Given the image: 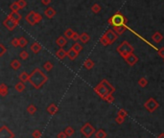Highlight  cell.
Instances as JSON below:
<instances>
[{
	"label": "cell",
	"mask_w": 164,
	"mask_h": 138,
	"mask_svg": "<svg viewBox=\"0 0 164 138\" xmlns=\"http://www.w3.org/2000/svg\"><path fill=\"white\" fill-rule=\"evenodd\" d=\"M94 91L101 99L105 101L108 96L113 95V92L115 91V88L108 80L104 79L102 82H99V84L94 87Z\"/></svg>",
	"instance_id": "cell-1"
},
{
	"label": "cell",
	"mask_w": 164,
	"mask_h": 138,
	"mask_svg": "<svg viewBox=\"0 0 164 138\" xmlns=\"http://www.w3.org/2000/svg\"><path fill=\"white\" fill-rule=\"evenodd\" d=\"M47 80L48 79H47L46 75H45L40 69L36 68L31 73V75H30L29 82H31V84L35 87V88L39 89L47 82Z\"/></svg>",
	"instance_id": "cell-2"
},
{
	"label": "cell",
	"mask_w": 164,
	"mask_h": 138,
	"mask_svg": "<svg viewBox=\"0 0 164 138\" xmlns=\"http://www.w3.org/2000/svg\"><path fill=\"white\" fill-rule=\"evenodd\" d=\"M108 23L112 25V27L115 26H123V25H127L128 19L125 16H123V14L121 12H116L112 16H110L108 19Z\"/></svg>",
	"instance_id": "cell-3"
},
{
	"label": "cell",
	"mask_w": 164,
	"mask_h": 138,
	"mask_svg": "<svg viewBox=\"0 0 164 138\" xmlns=\"http://www.w3.org/2000/svg\"><path fill=\"white\" fill-rule=\"evenodd\" d=\"M133 46H132L128 41H123L119 46L117 47V52L123 59H126L129 55L133 53Z\"/></svg>",
	"instance_id": "cell-4"
},
{
	"label": "cell",
	"mask_w": 164,
	"mask_h": 138,
	"mask_svg": "<svg viewBox=\"0 0 164 138\" xmlns=\"http://www.w3.org/2000/svg\"><path fill=\"white\" fill-rule=\"evenodd\" d=\"M81 133H82L85 138H90L93 134H95L96 129L92 126L90 123H85V124L81 128Z\"/></svg>",
	"instance_id": "cell-5"
},
{
	"label": "cell",
	"mask_w": 164,
	"mask_h": 138,
	"mask_svg": "<svg viewBox=\"0 0 164 138\" xmlns=\"http://www.w3.org/2000/svg\"><path fill=\"white\" fill-rule=\"evenodd\" d=\"M158 107H159V104H158V102L156 101L155 99H154V98H149L144 104V107L149 112L155 111V110L158 109Z\"/></svg>",
	"instance_id": "cell-6"
},
{
	"label": "cell",
	"mask_w": 164,
	"mask_h": 138,
	"mask_svg": "<svg viewBox=\"0 0 164 138\" xmlns=\"http://www.w3.org/2000/svg\"><path fill=\"white\" fill-rule=\"evenodd\" d=\"M14 133L7 126H2L0 128V138H14Z\"/></svg>",
	"instance_id": "cell-7"
},
{
	"label": "cell",
	"mask_w": 164,
	"mask_h": 138,
	"mask_svg": "<svg viewBox=\"0 0 164 138\" xmlns=\"http://www.w3.org/2000/svg\"><path fill=\"white\" fill-rule=\"evenodd\" d=\"M17 24H18V23L14 21V19H12L10 16H7L6 18H5V20L3 21V25L9 30V31H12V30L16 29Z\"/></svg>",
	"instance_id": "cell-8"
},
{
	"label": "cell",
	"mask_w": 164,
	"mask_h": 138,
	"mask_svg": "<svg viewBox=\"0 0 164 138\" xmlns=\"http://www.w3.org/2000/svg\"><path fill=\"white\" fill-rule=\"evenodd\" d=\"M104 36L107 37L108 41H110V45H112L113 42H114L116 39H118V35L116 34V33L113 31V30H108V31H106V33L104 34Z\"/></svg>",
	"instance_id": "cell-9"
},
{
	"label": "cell",
	"mask_w": 164,
	"mask_h": 138,
	"mask_svg": "<svg viewBox=\"0 0 164 138\" xmlns=\"http://www.w3.org/2000/svg\"><path fill=\"white\" fill-rule=\"evenodd\" d=\"M36 14H37V12H34V11H31L29 12L28 14L26 16V21L28 22V23L30 25H35V24H37V21H36Z\"/></svg>",
	"instance_id": "cell-10"
},
{
	"label": "cell",
	"mask_w": 164,
	"mask_h": 138,
	"mask_svg": "<svg viewBox=\"0 0 164 138\" xmlns=\"http://www.w3.org/2000/svg\"><path fill=\"white\" fill-rule=\"evenodd\" d=\"M125 61H127V63L130 65V66H133V65H134L136 62L138 61V58L136 57L133 53H132V54L129 55L127 58H126Z\"/></svg>",
	"instance_id": "cell-11"
},
{
	"label": "cell",
	"mask_w": 164,
	"mask_h": 138,
	"mask_svg": "<svg viewBox=\"0 0 164 138\" xmlns=\"http://www.w3.org/2000/svg\"><path fill=\"white\" fill-rule=\"evenodd\" d=\"M46 110L50 115H55L58 113V111H59V107H57L56 104H51L47 107Z\"/></svg>",
	"instance_id": "cell-12"
},
{
	"label": "cell",
	"mask_w": 164,
	"mask_h": 138,
	"mask_svg": "<svg viewBox=\"0 0 164 138\" xmlns=\"http://www.w3.org/2000/svg\"><path fill=\"white\" fill-rule=\"evenodd\" d=\"M112 30L114 31L118 36L120 35H123L125 33V31L127 30V25H123V26H115L112 27Z\"/></svg>",
	"instance_id": "cell-13"
},
{
	"label": "cell",
	"mask_w": 164,
	"mask_h": 138,
	"mask_svg": "<svg viewBox=\"0 0 164 138\" xmlns=\"http://www.w3.org/2000/svg\"><path fill=\"white\" fill-rule=\"evenodd\" d=\"M56 14H57L56 11H55L54 8H52V7H49V8H47L44 11V14L48 17V18H53V17L56 16Z\"/></svg>",
	"instance_id": "cell-14"
},
{
	"label": "cell",
	"mask_w": 164,
	"mask_h": 138,
	"mask_svg": "<svg viewBox=\"0 0 164 138\" xmlns=\"http://www.w3.org/2000/svg\"><path fill=\"white\" fill-rule=\"evenodd\" d=\"M152 39L155 42V43H159V42L162 41V39H163V36H162V34L159 32H155V34L152 36Z\"/></svg>",
	"instance_id": "cell-15"
},
{
	"label": "cell",
	"mask_w": 164,
	"mask_h": 138,
	"mask_svg": "<svg viewBox=\"0 0 164 138\" xmlns=\"http://www.w3.org/2000/svg\"><path fill=\"white\" fill-rule=\"evenodd\" d=\"M56 43L58 46H60V48H62L64 46H65L67 43V39H66V37H58L57 39V41H56Z\"/></svg>",
	"instance_id": "cell-16"
},
{
	"label": "cell",
	"mask_w": 164,
	"mask_h": 138,
	"mask_svg": "<svg viewBox=\"0 0 164 138\" xmlns=\"http://www.w3.org/2000/svg\"><path fill=\"white\" fill-rule=\"evenodd\" d=\"M78 55H79V53L75 51L72 47L67 51V57L69 58V60H71V61H74V60L78 57Z\"/></svg>",
	"instance_id": "cell-17"
},
{
	"label": "cell",
	"mask_w": 164,
	"mask_h": 138,
	"mask_svg": "<svg viewBox=\"0 0 164 138\" xmlns=\"http://www.w3.org/2000/svg\"><path fill=\"white\" fill-rule=\"evenodd\" d=\"M8 16L11 17L12 19H14V20L16 22H17V23H18V22L20 21V19L22 18L21 14H20L18 12H12Z\"/></svg>",
	"instance_id": "cell-18"
},
{
	"label": "cell",
	"mask_w": 164,
	"mask_h": 138,
	"mask_svg": "<svg viewBox=\"0 0 164 138\" xmlns=\"http://www.w3.org/2000/svg\"><path fill=\"white\" fill-rule=\"evenodd\" d=\"M66 56H67V52L65 51L64 48H60V49L56 52V57H57L59 60H64Z\"/></svg>",
	"instance_id": "cell-19"
},
{
	"label": "cell",
	"mask_w": 164,
	"mask_h": 138,
	"mask_svg": "<svg viewBox=\"0 0 164 138\" xmlns=\"http://www.w3.org/2000/svg\"><path fill=\"white\" fill-rule=\"evenodd\" d=\"M94 65H95L94 61H93L91 59H89V58L85 60V62H84V66H85V69H87V70L92 69L93 67H94Z\"/></svg>",
	"instance_id": "cell-20"
},
{
	"label": "cell",
	"mask_w": 164,
	"mask_h": 138,
	"mask_svg": "<svg viewBox=\"0 0 164 138\" xmlns=\"http://www.w3.org/2000/svg\"><path fill=\"white\" fill-rule=\"evenodd\" d=\"M41 48H42L41 45H40L39 42H34V43L31 45V51L34 54H37L40 50H41Z\"/></svg>",
	"instance_id": "cell-21"
},
{
	"label": "cell",
	"mask_w": 164,
	"mask_h": 138,
	"mask_svg": "<svg viewBox=\"0 0 164 138\" xmlns=\"http://www.w3.org/2000/svg\"><path fill=\"white\" fill-rule=\"evenodd\" d=\"M19 81L20 82H29V79H30V75L27 73V72H25V71H23V72H21L20 73V75H19Z\"/></svg>",
	"instance_id": "cell-22"
},
{
	"label": "cell",
	"mask_w": 164,
	"mask_h": 138,
	"mask_svg": "<svg viewBox=\"0 0 164 138\" xmlns=\"http://www.w3.org/2000/svg\"><path fill=\"white\" fill-rule=\"evenodd\" d=\"M89 39H90V37L88 36L87 33H82V34L80 35L79 41L82 42V43H87V42L89 41Z\"/></svg>",
	"instance_id": "cell-23"
},
{
	"label": "cell",
	"mask_w": 164,
	"mask_h": 138,
	"mask_svg": "<svg viewBox=\"0 0 164 138\" xmlns=\"http://www.w3.org/2000/svg\"><path fill=\"white\" fill-rule=\"evenodd\" d=\"M7 94H8V86L5 84H0V95L2 97H5Z\"/></svg>",
	"instance_id": "cell-24"
},
{
	"label": "cell",
	"mask_w": 164,
	"mask_h": 138,
	"mask_svg": "<svg viewBox=\"0 0 164 138\" xmlns=\"http://www.w3.org/2000/svg\"><path fill=\"white\" fill-rule=\"evenodd\" d=\"M14 88H16V91L19 92V93L23 92L24 90H25V84H24V82H17V84L14 85Z\"/></svg>",
	"instance_id": "cell-25"
},
{
	"label": "cell",
	"mask_w": 164,
	"mask_h": 138,
	"mask_svg": "<svg viewBox=\"0 0 164 138\" xmlns=\"http://www.w3.org/2000/svg\"><path fill=\"white\" fill-rule=\"evenodd\" d=\"M107 132L104 129H98L95 132V137L96 138H106L107 137Z\"/></svg>",
	"instance_id": "cell-26"
},
{
	"label": "cell",
	"mask_w": 164,
	"mask_h": 138,
	"mask_svg": "<svg viewBox=\"0 0 164 138\" xmlns=\"http://www.w3.org/2000/svg\"><path fill=\"white\" fill-rule=\"evenodd\" d=\"M20 66H21V63H20V61L18 60H14V61H12L11 62V67L14 70H17L20 68Z\"/></svg>",
	"instance_id": "cell-27"
},
{
	"label": "cell",
	"mask_w": 164,
	"mask_h": 138,
	"mask_svg": "<svg viewBox=\"0 0 164 138\" xmlns=\"http://www.w3.org/2000/svg\"><path fill=\"white\" fill-rule=\"evenodd\" d=\"M138 84H139L140 87H146L148 85V81L147 79L144 77H141L139 80H138Z\"/></svg>",
	"instance_id": "cell-28"
},
{
	"label": "cell",
	"mask_w": 164,
	"mask_h": 138,
	"mask_svg": "<svg viewBox=\"0 0 164 138\" xmlns=\"http://www.w3.org/2000/svg\"><path fill=\"white\" fill-rule=\"evenodd\" d=\"M27 112L31 115H34L37 112L36 106H34V105H30V106H28V107H27Z\"/></svg>",
	"instance_id": "cell-29"
},
{
	"label": "cell",
	"mask_w": 164,
	"mask_h": 138,
	"mask_svg": "<svg viewBox=\"0 0 164 138\" xmlns=\"http://www.w3.org/2000/svg\"><path fill=\"white\" fill-rule=\"evenodd\" d=\"M10 9L12 10V12H18L20 10V7L17 2H14V3L11 4V6H10Z\"/></svg>",
	"instance_id": "cell-30"
},
{
	"label": "cell",
	"mask_w": 164,
	"mask_h": 138,
	"mask_svg": "<svg viewBox=\"0 0 164 138\" xmlns=\"http://www.w3.org/2000/svg\"><path fill=\"white\" fill-rule=\"evenodd\" d=\"M74 31H73L72 29H67L66 31L64 32V37H66V39H72V37H73V35H74Z\"/></svg>",
	"instance_id": "cell-31"
},
{
	"label": "cell",
	"mask_w": 164,
	"mask_h": 138,
	"mask_svg": "<svg viewBox=\"0 0 164 138\" xmlns=\"http://www.w3.org/2000/svg\"><path fill=\"white\" fill-rule=\"evenodd\" d=\"M72 48L74 49L76 52H78V53H80V52L83 50V46H82V44L79 43V42H75V43L73 44Z\"/></svg>",
	"instance_id": "cell-32"
},
{
	"label": "cell",
	"mask_w": 164,
	"mask_h": 138,
	"mask_svg": "<svg viewBox=\"0 0 164 138\" xmlns=\"http://www.w3.org/2000/svg\"><path fill=\"white\" fill-rule=\"evenodd\" d=\"M64 132L66 133L67 136H72V135L75 133V130L72 127H67L66 129H64Z\"/></svg>",
	"instance_id": "cell-33"
},
{
	"label": "cell",
	"mask_w": 164,
	"mask_h": 138,
	"mask_svg": "<svg viewBox=\"0 0 164 138\" xmlns=\"http://www.w3.org/2000/svg\"><path fill=\"white\" fill-rule=\"evenodd\" d=\"M43 68L46 70V71H51L53 69V63L51 61H46L43 64Z\"/></svg>",
	"instance_id": "cell-34"
},
{
	"label": "cell",
	"mask_w": 164,
	"mask_h": 138,
	"mask_svg": "<svg viewBox=\"0 0 164 138\" xmlns=\"http://www.w3.org/2000/svg\"><path fill=\"white\" fill-rule=\"evenodd\" d=\"M27 44H28V41H27L25 37H19V47H22V48H23V47L26 46Z\"/></svg>",
	"instance_id": "cell-35"
},
{
	"label": "cell",
	"mask_w": 164,
	"mask_h": 138,
	"mask_svg": "<svg viewBox=\"0 0 164 138\" xmlns=\"http://www.w3.org/2000/svg\"><path fill=\"white\" fill-rule=\"evenodd\" d=\"M117 115H118V116L123 117V118H126L128 116V112H127V110L124 109H120L119 110H118Z\"/></svg>",
	"instance_id": "cell-36"
},
{
	"label": "cell",
	"mask_w": 164,
	"mask_h": 138,
	"mask_svg": "<svg viewBox=\"0 0 164 138\" xmlns=\"http://www.w3.org/2000/svg\"><path fill=\"white\" fill-rule=\"evenodd\" d=\"M100 42H101V44H103L104 46H108V45H110V41H108V39L104 36V35H103V36L101 37Z\"/></svg>",
	"instance_id": "cell-37"
},
{
	"label": "cell",
	"mask_w": 164,
	"mask_h": 138,
	"mask_svg": "<svg viewBox=\"0 0 164 138\" xmlns=\"http://www.w3.org/2000/svg\"><path fill=\"white\" fill-rule=\"evenodd\" d=\"M32 136L33 138H40L42 136V133H41V131L39 129H35L34 131L32 132Z\"/></svg>",
	"instance_id": "cell-38"
},
{
	"label": "cell",
	"mask_w": 164,
	"mask_h": 138,
	"mask_svg": "<svg viewBox=\"0 0 164 138\" xmlns=\"http://www.w3.org/2000/svg\"><path fill=\"white\" fill-rule=\"evenodd\" d=\"M101 6L99 4H94L93 6L91 7V11L93 12H95V14H98L100 11H101Z\"/></svg>",
	"instance_id": "cell-39"
},
{
	"label": "cell",
	"mask_w": 164,
	"mask_h": 138,
	"mask_svg": "<svg viewBox=\"0 0 164 138\" xmlns=\"http://www.w3.org/2000/svg\"><path fill=\"white\" fill-rule=\"evenodd\" d=\"M19 57H20V59H21V60L25 61V60H27L29 58V54H28V52H27V51H22V52H20Z\"/></svg>",
	"instance_id": "cell-40"
},
{
	"label": "cell",
	"mask_w": 164,
	"mask_h": 138,
	"mask_svg": "<svg viewBox=\"0 0 164 138\" xmlns=\"http://www.w3.org/2000/svg\"><path fill=\"white\" fill-rule=\"evenodd\" d=\"M11 44L14 48H16V47H19V39H16V37L12 39V41H11Z\"/></svg>",
	"instance_id": "cell-41"
},
{
	"label": "cell",
	"mask_w": 164,
	"mask_h": 138,
	"mask_svg": "<svg viewBox=\"0 0 164 138\" xmlns=\"http://www.w3.org/2000/svg\"><path fill=\"white\" fill-rule=\"evenodd\" d=\"M115 122L117 123L118 125H121V124H123V123L125 122V118H123V117H121V116H116L115 117Z\"/></svg>",
	"instance_id": "cell-42"
},
{
	"label": "cell",
	"mask_w": 164,
	"mask_h": 138,
	"mask_svg": "<svg viewBox=\"0 0 164 138\" xmlns=\"http://www.w3.org/2000/svg\"><path fill=\"white\" fill-rule=\"evenodd\" d=\"M6 51H7L6 47H5L4 45L1 43V44H0V57H3L4 54L6 53Z\"/></svg>",
	"instance_id": "cell-43"
},
{
	"label": "cell",
	"mask_w": 164,
	"mask_h": 138,
	"mask_svg": "<svg viewBox=\"0 0 164 138\" xmlns=\"http://www.w3.org/2000/svg\"><path fill=\"white\" fill-rule=\"evenodd\" d=\"M17 3H18V5H19L20 9L25 8V7H26V5H27L26 0H18V1H17Z\"/></svg>",
	"instance_id": "cell-44"
},
{
	"label": "cell",
	"mask_w": 164,
	"mask_h": 138,
	"mask_svg": "<svg viewBox=\"0 0 164 138\" xmlns=\"http://www.w3.org/2000/svg\"><path fill=\"white\" fill-rule=\"evenodd\" d=\"M157 54H158V56L164 60V47H161V48L157 49Z\"/></svg>",
	"instance_id": "cell-45"
},
{
	"label": "cell",
	"mask_w": 164,
	"mask_h": 138,
	"mask_svg": "<svg viewBox=\"0 0 164 138\" xmlns=\"http://www.w3.org/2000/svg\"><path fill=\"white\" fill-rule=\"evenodd\" d=\"M105 101L108 103V104H112V103L114 102V97H113V95H110V96H108Z\"/></svg>",
	"instance_id": "cell-46"
},
{
	"label": "cell",
	"mask_w": 164,
	"mask_h": 138,
	"mask_svg": "<svg viewBox=\"0 0 164 138\" xmlns=\"http://www.w3.org/2000/svg\"><path fill=\"white\" fill-rule=\"evenodd\" d=\"M68 136L66 135V133L64 132V131H60V132H59L58 133V135H57V138H67Z\"/></svg>",
	"instance_id": "cell-47"
},
{
	"label": "cell",
	"mask_w": 164,
	"mask_h": 138,
	"mask_svg": "<svg viewBox=\"0 0 164 138\" xmlns=\"http://www.w3.org/2000/svg\"><path fill=\"white\" fill-rule=\"evenodd\" d=\"M72 39H73V41H74L75 42H77L78 39H80V35L78 34V33L75 32L74 35H73V37H72Z\"/></svg>",
	"instance_id": "cell-48"
},
{
	"label": "cell",
	"mask_w": 164,
	"mask_h": 138,
	"mask_svg": "<svg viewBox=\"0 0 164 138\" xmlns=\"http://www.w3.org/2000/svg\"><path fill=\"white\" fill-rule=\"evenodd\" d=\"M42 20V16H40L39 14H37H37H36V21H37V23H39V22H40Z\"/></svg>",
	"instance_id": "cell-49"
},
{
	"label": "cell",
	"mask_w": 164,
	"mask_h": 138,
	"mask_svg": "<svg viewBox=\"0 0 164 138\" xmlns=\"http://www.w3.org/2000/svg\"><path fill=\"white\" fill-rule=\"evenodd\" d=\"M41 2L43 5H49L51 3V0H41Z\"/></svg>",
	"instance_id": "cell-50"
},
{
	"label": "cell",
	"mask_w": 164,
	"mask_h": 138,
	"mask_svg": "<svg viewBox=\"0 0 164 138\" xmlns=\"http://www.w3.org/2000/svg\"><path fill=\"white\" fill-rule=\"evenodd\" d=\"M157 138H164V133H160V134L157 136Z\"/></svg>",
	"instance_id": "cell-51"
},
{
	"label": "cell",
	"mask_w": 164,
	"mask_h": 138,
	"mask_svg": "<svg viewBox=\"0 0 164 138\" xmlns=\"http://www.w3.org/2000/svg\"><path fill=\"white\" fill-rule=\"evenodd\" d=\"M94 138H96V137H94Z\"/></svg>",
	"instance_id": "cell-52"
}]
</instances>
